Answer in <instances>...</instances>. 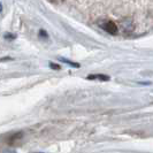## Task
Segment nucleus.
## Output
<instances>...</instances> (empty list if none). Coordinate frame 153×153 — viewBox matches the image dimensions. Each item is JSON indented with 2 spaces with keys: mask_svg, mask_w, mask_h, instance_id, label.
Wrapping results in <instances>:
<instances>
[{
  "mask_svg": "<svg viewBox=\"0 0 153 153\" xmlns=\"http://www.w3.org/2000/svg\"><path fill=\"white\" fill-rule=\"evenodd\" d=\"M101 28L104 30L107 31L108 33H111V35L117 33V27H116V24L113 21H106V22H104L101 24Z\"/></svg>",
  "mask_w": 153,
  "mask_h": 153,
  "instance_id": "1",
  "label": "nucleus"
},
{
  "mask_svg": "<svg viewBox=\"0 0 153 153\" xmlns=\"http://www.w3.org/2000/svg\"><path fill=\"white\" fill-rule=\"evenodd\" d=\"M22 132H19V134H14V135H12V136H9L7 138V144L8 145H12V146H15L17 145V143L22 139Z\"/></svg>",
  "mask_w": 153,
  "mask_h": 153,
  "instance_id": "2",
  "label": "nucleus"
},
{
  "mask_svg": "<svg viewBox=\"0 0 153 153\" xmlns=\"http://www.w3.org/2000/svg\"><path fill=\"white\" fill-rule=\"evenodd\" d=\"M86 78H88V79H99V81H102V82L109 81V76H107V75H102V74H98V75H89Z\"/></svg>",
  "mask_w": 153,
  "mask_h": 153,
  "instance_id": "3",
  "label": "nucleus"
},
{
  "mask_svg": "<svg viewBox=\"0 0 153 153\" xmlns=\"http://www.w3.org/2000/svg\"><path fill=\"white\" fill-rule=\"evenodd\" d=\"M59 60L62 62H66L67 65H69V66H73V67H76V68H78L79 67V65L78 63H76V62H71L69 61V60H67V59H63V58H59Z\"/></svg>",
  "mask_w": 153,
  "mask_h": 153,
  "instance_id": "4",
  "label": "nucleus"
},
{
  "mask_svg": "<svg viewBox=\"0 0 153 153\" xmlns=\"http://www.w3.org/2000/svg\"><path fill=\"white\" fill-rule=\"evenodd\" d=\"M50 67L52 69H60V66H58V65H54L53 62H50Z\"/></svg>",
  "mask_w": 153,
  "mask_h": 153,
  "instance_id": "5",
  "label": "nucleus"
}]
</instances>
